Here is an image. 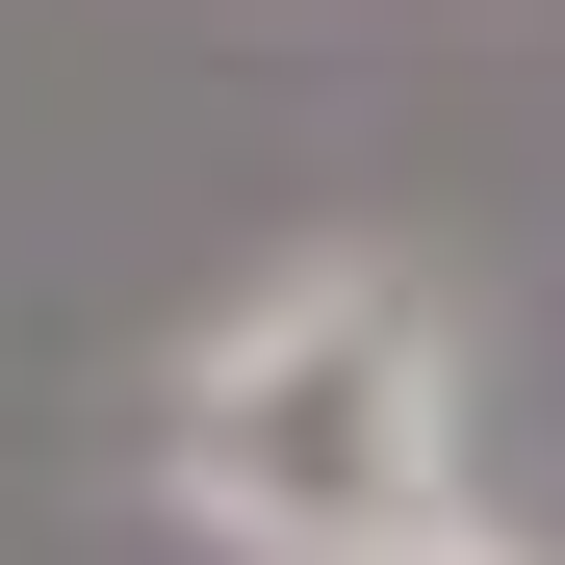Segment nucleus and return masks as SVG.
<instances>
[{
	"label": "nucleus",
	"mask_w": 565,
	"mask_h": 565,
	"mask_svg": "<svg viewBox=\"0 0 565 565\" xmlns=\"http://www.w3.org/2000/svg\"><path fill=\"white\" fill-rule=\"evenodd\" d=\"M154 489L232 565H412L462 514V309L386 232L232 282V309L180 334V386H154Z\"/></svg>",
	"instance_id": "1"
},
{
	"label": "nucleus",
	"mask_w": 565,
	"mask_h": 565,
	"mask_svg": "<svg viewBox=\"0 0 565 565\" xmlns=\"http://www.w3.org/2000/svg\"><path fill=\"white\" fill-rule=\"evenodd\" d=\"M412 565H540V540H489V514H437V540H412Z\"/></svg>",
	"instance_id": "2"
}]
</instances>
